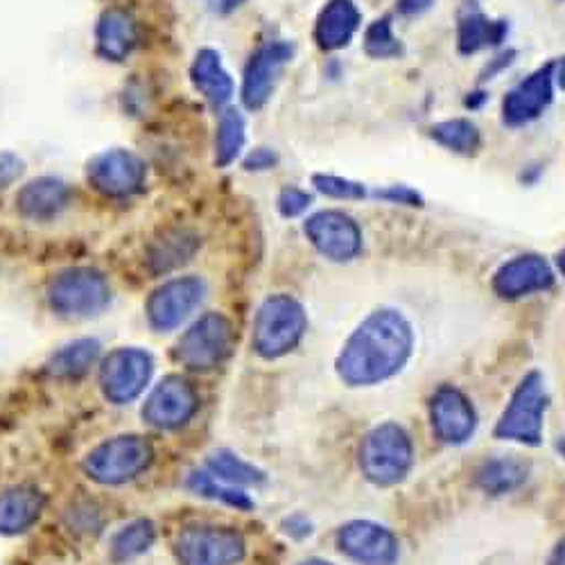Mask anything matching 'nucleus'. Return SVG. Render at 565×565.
<instances>
[{
    "mask_svg": "<svg viewBox=\"0 0 565 565\" xmlns=\"http://www.w3.org/2000/svg\"><path fill=\"white\" fill-rule=\"evenodd\" d=\"M86 179L100 195L125 200L143 191L148 168L129 150H107L88 161Z\"/></svg>",
    "mask_w": 565,
    "mask_h": 565,
    "instance_id": "9d476101",
    "label": "nucleus"
},
{
    "mask_svg": "<svg viewBox=\"0 0 565 565\" xmlns=\"http://www.w3.org/2000/svg\"><path fill=\"white\" fill-rule=\"evenodd\" d=\"M310 204H312V195L308 191H301V188H297V185L282 188L278 195V202H276L278 213L288 220L303 215L310 209Z\"/></svg>",
    "mask_w": 565,
    "mask_h": 565,
    "instance_id": "f704fd0d",
    "label": "nucleus"
},
{
    "mask_svg": "<svg viewBox=\"0 0 565 565\" xmlns=\"http://www.w3.org/2000/svg\"><path fill=\"white\" fill-rule=\"evenodd\" d=\"M209 473L228 487H235V484L256 487L265 482V476L258 468H254L252 463H247L245 459H241L238 455H233L228 450H217L209 457Z\"/></svg>",
    "mask_w": 565,
    "mask_h": 565,
    "instance_id": "c756f323",
    "label": "nucleus"
},
{
    "mask_svg": "<svg viewBox=\"0 0 565 565\" xmlns=\"http://www.w3.org/2000/svg\"><path fill=\"white\" fill-rule=\"evenodd\" d=\"M308 331L303 306L290 295L265 299L254 323V349L265 360L288 355L299 347Z\"/></svg>",
    "mask_w": 565,
    "mask_h": 565,
    "instance_id": "f03ea898",
    "label": "nucleus"
},
{
    "mask_svg": "<svg viewBox=\"0 0 565 565\" xmlns=\"http://www.w3.org/2000/svg\"><path fill=\"white\" fill-rule=\"evenodd\" d=\"M530 466L521 459L500 457L487 461L478 470V487L491 495H502L521 487L527 480Z\"/></svg>",
    "mask_w": 565,
    "mask_h": 565,
    "instance_id": "393cba45",
    "label": "nucleus"
},
{
    "mask_svg": "<svg viewBox=\"0 0 565 565\" xmlns=\"http://www.w3.org/2000/svg\"><path fill=\"white\" fill-rule=\"evenodd\" d=\"M547 565H565V541L558 543V547L554 550V554L550 556Z\"/></svg>",
    "mask_w": 565,
    "mask_h": 565,
    "instance_id": "37998d69",
    "label": "nucleus"
},
{
    "mask_svg": "<svg viewBox=\"0 0 565 565\" xmlns=\"http://www.w3.org/2000/svg\"><path fill=\"white\" fill-rule=\"evenodd\" d=\"M278 154L271 148H256L245 157V170L249 172H265V170H274L278 166Z\"/></svg>",
    "mask_w": 565,
    "mask_h": 565,
    "instance_id": "e433bc0d",
    "label": "nucleus"
},
{
    "mask_svg": "<svg viewBox=\"0 0 565 565\" xmlns=\"http://www.w3.org/2000/svg\"><path fill=\"white\" fill-rule=\"evenodd\" d=\"M433 6H435V0H396L398 14L407 17V19L426 14L428 10H433Z\"/></svg>",
    "mask_w": 565,
    "mask_h": 565,
    "instance_id": "ea45409f",
    "label": "nucleus"
},
{
    "mask_svg": "<svg viewBox=\"0 0 565 565\" xmlns=\"http://www.w3.org/2000/svg\"><path fill=\"white\" fill-rule=\"evenodd\" d=\"M157 541V530L148 518H138L125 525L114 539H111V558L118 563L131 561L140 554H146Z\"/></svg>",
    "mask_w": 565,
    "mask_h": 565,
    "instance_id": "c85d7f7f",
    "label": "nucleus"
},
{
    "mask_svg": "<svg viewBox=\"0 0 565 565\" xmlns=\"http://www.w3.org/2000/svg\"><path fill=\"white\" fill-rule=\"evenodd\" d=\"M554 82L558 84V88L565 90V57L554 62Z\"/></svg>",
    "mask_w": 565,
    "mask_h": 565,
    "instance_id": "79ce46f5",
    "label": "nucleus"
},
{
    "mask_svg": "<svg viewBox=\"0 0 565 565\" xmlns=\"http://www.w3.org/2000/svg\"><path fill=\"white\" fill-rule=\"evenodd\" d=\"M152 459L154 450L146 437L122 435L93 448L84 457V473L98 484L120 487L143 476Z\"/></svg>",
    "mask_w": 565,
    "mask_h": 565,
    "instance_id": "7ed1b4c3",
    "label": "nucleus"
},
{
    "mask_svg": "<svg viewBox=\"0 0 565 565\" xmlns=\"http://www.w3.org/2000/svg\"><path fill=\"white\" fill-rule=\"evenodd\" d=\"M198 245H200L198 238L191 233H185V231L170 233L152 247L150 263H152L154 271H170V269L191 260L193 254L198 252Z\"/></svg>",
    "mask_w": 565,
    "mask_h": 565,
    "instance_id": "7c9ffc66",
    "label": "nucleus"
},
{
    "mask_svg": "<svg viewBox=\"0 0 565 565\" xmlns=\"http://www.w3.org/2000/svg\"><path fill=\"white\" fill-rule=\"evenodd\" d=\"M545 407L547 394L543 385V375L539 371H532L513 392L511 403L498 423L495 435L500 439H513L530 446L541 444Z\"/></svg>",
    "mask_w": 565,
    "mask_h": 565,
    "instance_id": "0eeeda50",
    "label": "nucleus"
},
{
    "mask_svg": "<svg viewBox=\"0 0 565 565\" xmlns=\"http://www.w3.org/2000/svg\"><path fill=\"white\" fill-rule=\"evenodd\" d=\"M154 371V360L143 349H116L100 366V387L107 401L127 405L146 392Z\"/></svg>",
    "mask_w": 565,
    "mask_h": 565,
    "instance_id": "1a4fd4ad",
    "label": "nucleus"
},
{
    "mask_svg": "<svg viewBox=\"0 0 565 565\" xmlns=\"http://www.w3.org/2000/svg\"><path fill=\"white\" fill-rule=\"evenodd\" d=\"M554 286V271L539 254H523L507 260L493 274V290L500 299L515 301Z\"/></svg>",
    "mask_w": 565,
    "mask_h": 565,
    "instance_id": "dca6fc26",
    "label": "nucleus"
},
{
    "mask_svg": "<svg viewBox=\"0 0 565 565\" xmlns=\"http://www.w3.org/2000/svg\"><path fill=\"white\" fill-rule=\"evenodd\" d=\"M338 545L362 565H394L398 561V539L379 523L355 521L344 525L338 534Z\"/></svg>",
    "mask_w": 565,
    "mask_h": 565,
    "instance_id": "f3484780",
    "label": "nucleus"
},
{
    "mask_svg": "<svg viewBox=\"0 0 565 565\" xmlns=\"http://www.w3.org/2000/svg\"><path fill=\"white\" fill-rule=\"evenodd\" d=\"M509 23L489 19L476 0H466L457 17V49L461 55H476L487 49H498L507 39Z\"/></svg>",
    "mask_w": 565,
    "mask_h": 565,
    "instance_id": "6ab92c4d",
    "label": "nucleus"
},
{
    "mask_svg": "<svg viewBox=\"0 0 565 565\" xmlns=\"http://www.w3.org/2000/svg\"><path fill=\"white\" fill-rule=\"evenodd\" d=\"M49 301L55 315L64 319H88L100 315L111 301V286L103 271L93 267H73L62 271L49 288Z\"/></svg>",
    "mask_w": 565,
    "mask_h": 565,
    "instance_id": "20e7f679",
    "label": "nucleus"
},
{
    "mask_svg": "<svg viewBox=\"0 0 565 565\" xmlns=\"http://www.w3.org/2000/svg\"><path fill=\"white\" fill-rule=\"evenodd\" d=\"M188 487H191V491H195L198 495L220 500V502L231 504L235 509L247 511V509L254 507V502L247 498V493L215 480L211 473H193L191 480H188Z\"/></svg>",
    "mask_w": 565,
    "mask_h": 565,
    "instance_id": "473e14b6",
    "label": "nucleus"
},
{
    "mask_svg": "<svg viewBox=\"0 0 565 565\" xmlns=\"http://www.w3.org/2000/svg\"><path fill=\"white\" fill-rule=\"evenodd\" d=\"M243 3H245V0H222V10L233 12V10H238Z\"/></svg>",
    "mask_w": 565,
    "mask_h": 565,
    "instance_id": "c03bdc74",
    "label": "nucleus"
},
{
    "mask_svg": "<svg viewBox=\"0 0 565 565\" xmlns=\"http://www.w3.org/2000/svg\"><path fill=\"white\" fill-rule=\"evenodd\" d=\"M360 23L362 14L353 0H328L315 23V41L326 53L342 51L353 41Z\"/></svg>",
    "mask_w": 565,
    "mask_h": 565,
    "instance_id": "412c9836",
    "label": "nucleus"
},
{
    "mask_svg": "<svg viewBox=\"0 0 565 565\" xmlns=\"http://www.w3.org/2000/svg\"><path fill=\"white\" fill-rule=\"evenodd\" d=\"M301 565H333V563H328V561H319V558H312V561H306V563H301Z\"/></svg>",
    "mask_w": 565,
    "mask_h": 565,
    "instance_id": "49530a36",
    "label": "nucleus"
},
{
    "mask_svg": "<svg viewBox=\"0 0 565 565\" xmlns=\"http://www.w3.org/2000/svg\"><path fill=\"white\" fill-rule=\"evenodd\" d=\"M433 428L446 444H466L478 428L473 405L455 387H441L433 398Z\"/></svg>",
    "mask_w": 565,
    "mask_h": 565,
    "instance_id": "a211bd4d",
    "label": "nucleus"
},
{
    "mask_svg": "<svg viewBox=\"0 0 565 565\" xmlns=\"http://www.w3.org/2000/svg\"><path fill=\"white\" fill-rule=\"evenodd\" d=\"M554 100V62L536 68L518 82L502 100V122L507 127H525L539 120Z\"/></svg>",
    "mask_w": 565,
    "mask_h": 565,
    "instance_id": "2eb2a0df",
    "label": "nucleus"
},
{
    "mask_svg": "<svg viewBox=\"0 0 565 565\" xmlns=\"http://www.w3.org/2000/svg\"><path fill=\"white\" fill-rule=\"evenodd\" d=\"M245 539L231 527H185L174 543L181 565H235L245 558Z\"/></svg>",
    "mask_w": 565,
    "mask_h": 565,
    "instance_id": "6e6552de",
    "label": "nucleus"
},
{
    "mask_svg": "<svg viewBox=\"0 0 565 565\" xmlns=\"http://www.w3.org/2000/svg\"><path fill=\"white\" fill-rule=\"evenodd\" d=\"M204 295L206 282L200 276H179L163 282L148 299L150 326L159 333L174 331L204 301Z\"/></svg>",
    "mask_w": 565,
    "mask_h": 565,
    "instance_id": "f8f14e48",
    "label": "nucleus"
},
{
    "mask_svg": "<svg viewBox=\"0 0 565 565\" xmlns=\"http://www.w3.org/2000/svg\"><path fill=\"white\" fill-rule=\"evenodd\" d=\"M23 174V161L10 152H0V188L12 185Z\"/></svg>",
    "mask_w": 565,
    "mask_h": 565,
    "instance_id": "4c0bfd02",
    "label": "nucleus"
},
{
    "mask_svg": "<svg viewBox=\"0 0 565 565\" xmlns=\"http://www.w3.org/2000/svg\"><path fill=\"white\" fill-rule=\"evenodd\" d=\"M295 57V43L269 41L249 57L243 75V103L249 111H260L276 86L280 71Z\"/></svg>",
    "mask_w": 565,
    "mask_h": 565,
    "instance_id": "ddd939ff",
    "label": "nucleus"
},
{
    "mask_svg": "<svg viewBox=\"0 0 565 565\" xmlns=\"http://www.w3.org/2000/svg\"><path fill=\"white\" fill-rule=\"evenodd\" d=\"M364 53L371 60H394L405 53L403 41L394 34L392 17L375 19L364 32Z\"/></svg>",
    "mask_w": 565,
    "mask_h": 565,
    "instance_id": "2f4dec72",
    "label": "nucleus"
},
{
    "mask_svg": "<svg viewBox=\"0 0 565 565\" xmlns=\"http://www.w3.org/2000/svg\"><path fill=\"white\" fill-rule=\"evenodd\" d=\"M515 57H518V53H515L513 49L502 51L498 57H493V60L482 68L480 79H493V77H495V75H500L504 68H509V66L515 62Z\"/></svg>",
    "mask_w": 565,
    "mask_h": 565,
    "instance_id": "58836bf2",
    "label": "nucleus"
},
{
    "mask_svg": "<svg viewBox=\"0 0 565 565\" xmlns=\"http://www.w3.org/2000/svg\"><path fill=\"white\" fill-rule=\"evenodd\" d=\"M487 100H489V96H487L484 90H473V93H468V96H466V100H463V107H466V109H470V111H473V109H480V107H482Z\"/></svg>",
    "mask_w": 565,
    "mask_h": 565,
    "instance_id": "a19ab883",
    "label": "nucleus"
},
{
    "mask_svg": "<svg viewBox=\"0 0 565 565\" xmlns=\"http://www.w3.org/2000/svg\"><path fill=\"white\" fill-rule=\"evenodd\" d=\"M191 79L215 109L224 107L233 98V79L226 73L220 53L213 49H204L198 53L191 66Z\"/></svg>",
    "mask_w": 565,
    "mask_h": 565,
    "instance_id": "b1692460",
    "label": "nucleus"
},
{
    "mask_svg": "<svg viewBox=\"0 0 565 565\" xmlns=\"http://www.w3.org/2000/svg\"><path fill=\"white\" fill-rule=\"evenodd\" d=\"M412 459V441L396 423H385V426L371 430L360 448L362 473L379 487H392L405 480Z\"/></svg>",
    "mask_w": 565,
    "mask_h": 565,
    "instance_id": "39448f33",
    "label": "nucleus"
},
{
    "mask_svg": "<svg viewBox=\"0 0 565 565\" xmlns=\"http://www.w3.org/2000/svg\"><path fill=\"white\" fill-rule=\"evenodd\" d=\"M430 136L435 143L441 148L461 154V157H476L482 148V134L476 122L466 118H452L444 120L430 127Z\"/></svg>",
    "mask_w": 565,
    "mask_h": 565,
    "instance_id": "a878e982",
    "label": "nucleus"
},
{
    "mask_svg": "<svg viewBox=\"0 0 565 565\" xmlns=\"http://www.w3.org/2000/svg\"><path fill=\"white\" fill-rule=\"evenodd\" d=\"M98 355H100V344L96 340H77L60 349L51 358L49 371L55 375V379L75 381L88 373V369L96 364Z\"/></svg>",
    "mask_w": 565,
    "mask_h": 565,
    "instance_id": "bb28decb",
    "label": "nucleus"
},
{
    "mask_svg": "<svg viewBox=\"0 0 565 565\" xmlns=\"http://www.w3.org/2000/svg\"><path fill=\"white\" fill-rule=\"evenodd\" d=\"M200 409L195 387L181 375H168L143 405V418L157 430H177L185 426Z\"/></svg>",
    "mask_w": 565,
    "mask_h": 565,
    "instance_id": "4468645a",
    "label": "nucleus"
},
{
    "mask_svg": "<svg viewBox=\"0 0 565 565\" xmlns=\"http://www.w3.org/2000/svg\"><path fill=\"white\" fill-rule=\"evenodd\" d=\"M138 41V25L127 10H109L96 28V45L107 62H125Z\"/></svg>",
    "mask_w": 565,
    "mask_h": 565,
    "instance_id": "5701e85b",
    "label": "nucleus"
},
{
    "mask_svg": "<svg viewBox=\"0 0 565 565\" xmlns=\"http://www.w3.org/2000/svg\"><path fill=\"white\" fill-rule=\"evenodd\" d=\"M556 267H558V271L565 276V249L558 252V256H556Z\"/></svg>",
    "mask_w": 565,
    "mask_h": 565,
    "instance_id": "a18cd8bd",
    "label": "nucleus"
},
{
    "mask_svg": "<svg viewBox=\"0 0 565 565\" xmlns=\"http://www.w3.org/2000/svg\"><path fill=\"white\" fill-rule=\"evenodd\" d=\"M233 349V326L220 312H206L200 317L177 342L174 358L191 371L217 369Z\"/></svg>",
    "mask_w": 565,
    "mask_h": 565,
    "instance_id": "423d86ee",
    "label": "nucleus"
},
{
    "mask_svg": "<svg viewBox=\"0 0 565 565\" xmlns=\"http://www.w3.org/2000/svg\"><path fill=\"white\" fill-rule=\"evenodd\" d=\"M45 509V495L36 487H14L0 493V534L17 536L28 532Z\"/></svg>",
    "mask_w": 565,
    "mask_h": 565,
    "instance_id": "4be33fe9",
    "label": "nucleus"
},
{
    "mask_svg": "<svg viewBox=\"0 0 565 565\" xmlns=\"http://www.w3.org/2000/svg\"><path fill=\"white\" fill-rule=\"evenodd\" d=\"M247 140V125L238 109H224L215 134V163L217 168L231 166L241 157Z\"/></svg>",
    "mask_w": 565,
    "mask_h": 565,
    "instance_id": "cd10ccee",
    "label": "nucleus"
},
{
    "mask_svg": "<svg viewBox=\"0 0 565 565\" xmlns=\"http://www.w3.org/2000/svg\"><path fill=\"white\" fill-rule=\"evenodd\" d=\"M412 349L414 331L405 315L394 308H381L371 312L347 340L338 358V373L353 387L379 385L407 364Z\"/></svg>",
    "mask_w": 565,
    "mask_h": 565,
    "instance_id": "f257e3e1",
    "label": "nucleus"
},
{
    "mask_svg": "<svg viewBox=\"0 0 565 565\" xmlns=\"http://www.w3.org/2000/svg\"><path fill=\"white\" fill-rule=\"evenodd\" d=\"M312 185L317 188L321 195L331 198V200L355 202V200H364L366 198L364 183L351 181V179H344V177H338V174L317 172V174H312Z\"/></svg>",
    "mask_w": 565,
    "mask_h": 565,
    "instance_id": "72a5a7b5",
    "label": "nucleus"
},
{
    "mask_svg": "<svg viewBox=\"0 0 565 565\" xmlns=\"http://www.w3.org/2000/svg\"><path fill=\"white\" fill-rule=\"evenodd\" d=\"M375 200H383V202H390V204H401V206H416L420 209L423 204H426V200H423V195L418 191H414V188L405 185V183H394V185H387V188H381V191L373 193Z\"/></svg>",
    "mask_w": 565,
    "mask_h": 565,
    "instance_id": "c9c22d12",
    "label": "nucleus"
},
{
    "mask_svg": "<svg viewBox=\"0 0 565 565\" xmlns=\"http://www.w3.org/2000/svg\"><path fill=\"white\" fill-rule=\"evenodd\" d=\"M73 202L71 188L55 179V177H41L30 181L21 188L17 195V209L25 220L32 222H51L62 215Z\"/></svg>",
    "mask_w": 565,
    "mask_h": 565,
    "instance_id": "aec40b11",
    "label": "nucleus"
},
{
    "mask_svg": "<svg viewBox=\"0 0 565 565\" xmlns=\"http://www.w3.org/2000/svg\"><path fill=\"white\" fill-rule=\"evenodd\" d=\"M310 245L328 260L351 263L362 252V231L358 222L342 211H319L303 222Z\"/></svg>",
    "mask_w": 565,
    "mask_h": 565,
    "instance_id": "9b49d317",
    "label": "nucleus"
}]
</instances>
